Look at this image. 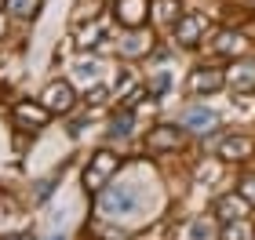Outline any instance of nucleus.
I'll list each match as a JSON object with an SVG mask.
<instances>
[{
  "label": "nucleus",
  "mask_w": 255,
  "mask_h": 240,
  "mask_svg": "<svg viewBox=\"0 0 255 240\" xmlns=\"http://www.w3.org/2000/svg\"><path fill=\"white\" fill-rule=\"evenodd\" d=\"M138 208H142V193L135 186H113L110 193L99 197V211L110 215V219H117V215H135Z\"/></svg>",
  "instance_id": "1"
},
{
  "label": "nucleus",
  "mask_w": 255,
  "mask_h": 240,
  "mask_svg": "<svg viewBox=\"0 0 255 240\" xmlns=\"http://www.w3.org/2000/svg\"><path fill=\"white\" fill-rule=\"evenodd\" d=\"M117 167H121V160L113 157V153H106V150L95 153V157H91V164H88V171H84V186L88 189H102Z\"/></svg>",
  "instance_id": "2"
},
{
  "label": "nucleus",
  "mask_w": 255,
  "mask_h": 240,
  "mask_svg": "<svg viewBox=\"0 0 255 240\" xmlns=\"http://www.w3.org/2000/svg\"><path fill=\"white\" fill-rule=\"evenodd\" d=\"M179 142H182V131L171 128V124H164V128H157V131L146 139V150H149V153H168V150H175Z\"/></svg>",
  "instance_id": "3"
},
{
  "label": "nucleus",
  "mask_w": 255,
  "mask_h": 240,
  "mask_svg": "<svg viewBox=\"0 0 255 240\" xmlns=\"http://www.w3.org/2000/svg\"><path fill=\"white\" fill-rule=\"evenodd\" d=\"M44 106H48L51 113H69V106H73V87H69L66 80L51 84L48 91H44Z\"/></svg>",
  "instance_id": "4"
},
{
  "label": "nucleus",
  "mask_w": 255,
  "mask_h": 240,
  "mask_svg": "<svg viewBox=\"0 0 255 240\" xmlns=\"http://www.w3.org/2000/svg\"><path fill=\"white\" fill-rule=\"evenodd\" d=\"M226 84V73L223 70H212V66H201V70H193V77H190V87L201 95V91H219Z\"/></svg>",
  "instance_id": "5"
},
{
  "label": "nucleus",
  "mask_w": 255,
  "mask_h": 240,
  "mask_svg": "<svg viewBox=\"0 0 255 240\" xmlns=\"http://www.w3.org/2000/svg\"><path fill=\"white\" fill-rule=\"evenodd\" d=\"M117 18L128 29H138L146 22V0H117Z\"/></svg>",
  "instance_id": "6"
},
{
  "label": "nucleus",
  "mask_w": 255,
  "mask_h": 240,
  "mask_svg": "<svg viewBox=\"0 0 255 240\" xmlns=\"http://www.w3.org/2000/svg\"><path fill=\"white\" fill-rule=\"evenodd\" d=\"M204 29H208L204 15H186V18H179V22H175V40H179V44H193Z\"/></svg>",
  "instance_id": "7"
},
{
  "label": "nucleus",
  "mask_w": 255,
  "mask_h": 240,
  "mask_svg": "<svg viewBox=\"0 0 255 240\" xmlns=\"http://www.w3.org/2000/svg\"><path fill=\"white\" fill-rule=\"evenodd\" d=\"M252 153H255V142L245 139V135H234V139H226L219 146V157L223 160H248Z\"/></svg>",
  "instance_id": "8"
},
{
  "label": "nucleus",
  "mask_w": 255,
  "mask_h": 240,
  "mask_svg": "<svg viewBox=\"0 0 255 240\" xmlns=\"http://www.w3.org/2000/svg\"><path fill=\"white\" fill-rule=\"evenodd\" d=\"M182 124H186L190 131H212L215 128V113L204 109V106H190L186 117H182Z\"/></svg>",
  "instance_id": "9"
},
{
  "label": "nucleus",
  "mask_w": 255,
  "mask_h": 240,
  "mask_svg": "<svg viewBox=\"0 0 255 240\" xmlns=\"http://www.w3.org/2000/svg\"><path fill=\"white\" fill-rule=\"evenodd\" d=\"M245 208H248L245 197H223V200L215 204V215L223 222H237V219H245Z\"/></svg>",
  "instance_id": "10"
},
{
  "label": "nucleus",
  "mask_w": 255,
  "mask_h": 240,
  "mask_svg": "<svg viewBox=\"0 0 255 240\" xmlns=\"http://www.w3.org/2000/svg\"><path fill=\"white\" fill-rule=\"evenodd\" d=\"M48 113H51L48 106H26V102H22V106L15 109V117H18L22 124H37V128H40V124L48 120Z\"/></svg>",
  "instance_id": "11"
},
{
  "label": "nucleus",
  "mask_w": 255,
  "mask_h": 240,
  "mask_svg": "<svg viewBox=\"0 0 255 240\" xmlns=\"http://www.w3.org/2000/svg\"><path fill=\"white\" fill-rule=\"evenodd\" d=\"M230 80H234V87H255V62H245V66H237L234 73H230Z\"/></svg>",
  "instance_id": "12"
},
{
  "label": "nucleus",
  "mask_w": 255,
  "mask_h": 240,
  "mask_svg": "<svg viewBox=\"0 0 255 240\" xmlns=\"http://www.w3.org/2000/svg\"><path fill=\"white\" fill-rule=\"evenodd\" d=\"M226 240H252L255 233H252V226L245 222V219H237V222H226V233H223Z\"/></svg>",
  "instance_id": "13"
},
{
  "label": "nucleus",
  "mask_w": 255,
  "mask_h": 240,
  "mask_svg": "<svg viewBox=\"0 0 255 240\" xmlns=\"http://www.w3.org/2000/svg\"><path fill=\"white\" fill-rule=\"evenodd\" d=\"M37 7H40V0H7V11L11 15H37Z\"/></svg>",
  "instance_id": "14"
},
{
  "label": "nucleus",
  "mask_w": 255,
  "mask_h": 240,
  "mask_svg": "<svg viewBox=\"0 0 255 240\" xmlns=\"http://www.w3.org/2000/svg\"><path fill=\"white\" fill-rule=\"evenodd\" d=\"M186 237H190V240H212V230L204 226V219H193V222L186 226Z\"/></svg>",
  "instance_id": "15"
},
{
  "label": "nucleus",
  "mask_w": 255,
  "mask_h": 240,
  "mask_svg": "<svg viewBox=\"0 0 255 240\" xmlns=\"http://www.w3.org/2000/svg\"><path fill=\"white\" fill-rule=\"evenodd\" d=\"M157 7H160V18H168V22L175 18V22H179V4H171V0H160Z\"/></svg>",
  "instance_id": "16"
},
{
  "label": "nucleus",
  "mask_w": 255,
  "mask_h": 240,
  "mask_svg": "<svg viewBox=\"0 0 255 240\" xmlns=\"http://www.w3.org/2000/svg\"><path fill=\"white\" fill-rule=\"evenodd\" d=\"M128 124H131V117H128V113H124V117H121V120H113V128H110V135H113V139H117V135H121V139H124V135H128V131H131V128H128Z\"/></svg>",
  "instance_id": "17"
},
{
  "label": "nucleus",
  "mask_w": 255,
  "mask_h": 240,
  "mask_svg": "<svg viewBox=\"0 0 255 240\" xmlns=\"http://www.w3.org/2000/svg\"><path fill=\"white\" fill-rule=\"evenodd\" d=\"M241 197H245L248 204H255V178H245V182H241Z\"/></svg>",
  "instance_id": "18"
},
{
  "label": "nucleus",
  "mask_w": 255,
  "mask_h": 240,
  "mask_svg": "<svg viewBox=\"0 0 255 240\" xmlns=\"http://www.w3.org/2000/svg\"><path fill=\"white\" fill-rule=\"evenodd\" d=\"M88 102H91V106H99V102H106V87H95V91H91V95H88Z\"/></svg>",
  "instance_id": "19"
}]
</instances>
